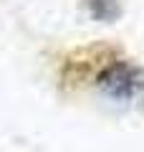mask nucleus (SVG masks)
<instances>
[{"label":"nucleus","mask_w":144,"mask_h":152,"mask_svg":"<svg viewBox=\"0 0 144 152\" xmlns=\"http://www.w3.org/2000/svg\"><path fill=\"white\" fill-rule=\"evenodd\" d=\"M99 84L114 99H132L134 91L139 89V74L127 64H114L111 69H106L101 74Z\"/></svg>","instance_id":"nucleus-1"}]
</instances>
